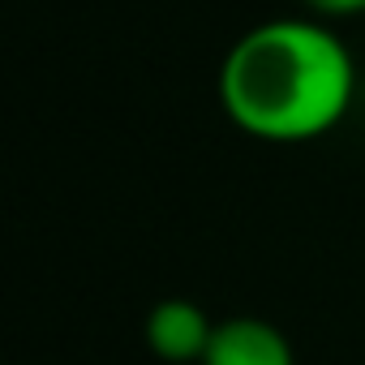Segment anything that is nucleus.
<instances>
[{
  "label": "nucleus",
  "mask_w": 365,
  "mask_h": 365,
  "mask_svg": "<svg viewBox=\"0 0 365 365\" xmlns=\"http://www.w3.org/2000/svg\"><path fill=\"white\" fill-rule=\"evenodd\" d=\"M356 95V65L322 18H271L250 26L220 65L224 116L262 142L331 133Z\"/></svg>",
  "instance_id": "f257e3e1"
},
{
  "label": "nucleus",
  "mask_w": 365,
  "mask_h": 365,
  "mask_svg": "<svg viewBox=\"0 0 365 365\" xmlns=\"http://www.w3.org/2000/svg\"><path fill=\"white\" fill-rule=\"evenodd\" d=\"M215 335V318L190 297H163L146 314V348L168 365H198Z\"/></svg>",
  "instance_id": "f03ea898"
},
{
  "label": "nucleus",
  "mask_w": 365,
  "mask_h": 365,
  "mask_svg": "<svg viewBox=\"0 0 365 365\" xmlns=\"http://www.w3.org/2000/svg\"><path fill=\"white\" fill-rule=\"evenodd\" d=\"M198 365H297L288 335L254 314H237L215 322V335Z\"/></svg>",
  "instance_id": "7ed1b4c3"
},
{
  "label": "nucleus",
  "mask_w": 365,
  "mask_h": 365,
  "mask_svg": "<svg viewBox=\"0 0 365 365\" xmlns=\"http://www.w3.org/2000/svg\"><path fill=\"white\" fill-rule=\"evenodd\" d=\"M301 5L314 14V18H361L365 14V0H301Z\"/></svg>",
  "instance_id": "20e7f679"
}]
</instances>
